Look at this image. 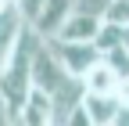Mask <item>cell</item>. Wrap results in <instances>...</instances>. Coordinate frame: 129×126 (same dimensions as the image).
Wrapping results in <instances>:
<instances>
[{
	"instance_id": "obj_11",
	"label": "cell",
	"mask_w": 129,
	"mask_h": 126,
	"mask_svg": "<svg viewBox=\"0 0 129 126\" xmlns=\"http://www.w3.org/2000/svg\"><path fill=\"white\" fill-rule=\"evenodd\" d=\"M122 43H125V47H129V25H125V29H122Z\"/></svg>"
},
{
	"instance_id": "obj_3",
	"label": "cell",
	"mask_w": 129,
	"mask_h": 126,
	"mask_svg": "<svg viewBox=\"0 0 129 126\" xmlns=\"http://www.w3.org/2000/svg\"><path fill=\"white\" fill-rule=\"evenodd\" d=\"M72 11H75V0H43L40 14H36L29 25L36 29L43 40H54V36L61 33V25L72 18Z\"/></svg>"
},
{
	"instance_id": "obj_1",
	"label": "cell",
	"mask_w": 129,
	"mask_h": 126,
	"mask_svg": "<svg viewBox=\"0 0 129 126\" xmlns=\"http://www.w3.org/2000/svg\"><path fill=\"white\" fill-rule=\"evenodd\" d=\"M47 43H50L54 58H57L72 76H79V79H83V76L97 65V61H101L97 43H75V40H47Z\"/></svg>"
},
{
	"instance_id": "obj_8",
	"label": "cell",
	"mask_w": 129,
	"mask_h": 126,
	"mask_svg": "<svg viewBox=\"0 0 129 126\" xmlns=\"http://www.w3.org/2000/svg\"><path fill=\"white\" fill-rule=\"evenodd\" d=\"M93 43H97V51L104 54V51H111V47H118V43H122V29H118V25H111V22H101V33H97Z\"/></svg>"
},
{
	"instance_id": "obj_4",
	"label": "cell",
	"mask_w": 129,
	"mask_h": 126,
	"mask_svg": "<svg viewBox=\"0 0 129 126\" xmlns=\"http://www.w3.org/2000/svg\"><path fill=\"white\" fill-rule=\"evenodd\" d=\"M11 126H54V108H50V97L43 90L32 87L29 97L22 101V108L11 115Z\"/></svg>"
},
{
	"instance_id": "obj_10",
	"label": "cell",
	"mask_w": 129,
	"mask_h": 126,
	"mask_svg": "<svg viewBox=\"0 0 129 126\" xmlns=\"http://www.w3.org/2000/svg\"><path fill=\"white\" fill-rule=\"evenodd\" d=\"M40 7H43V0H14V11H18L25 22H32V18H36V14H40Z\"/></svg>"
},
{
	"instance_id": "obj_5",
	"label": "cell",
	"mask_w": 129,
	"mask_h": 126,
	"mask_svg": "<svg viewBox=\"0 0 129 126\" xmlns=\"http://www.w3.org/2000/svg\"><path fill=\"white\" fill-rule=\"evenodd\" d=\"M101 22L97 14H86V11H72V18L61 25V33L54 40H75V43H93L97 33H101Z\"/></svg>"
},
{
	"instance_id": "obj_7",
	"label": "cell",
	"mask_w": 129,
	"mask_h": 126,
	"mask_svg": "<svg viewBox=\"0 0 129 126\" xmlns=\"http://www.w3.org/2000/svg\"><path fill=\"white\" fill-rule=\"evenodd\" d=\"M118 83H122V79H118V72L111 69L104 58H101V61H97V65L83 76V87H86V90H97V94H118Z\"/></svg>"
},
{
	"instance_id": "obj_12",
	"label": "cell",
	"mask_w": 129,
	"mask_h": 126,
	"mask_svg": "<svg viewBox=\"0 0 129 126\" xmlns=\"http://www.w3.org/2000/svg\"><path fill=\"white\" fill-rule=\"evenodd\" d=\"M0 4H4V7H14V0H0Z\"/></svg>"
},
{
	"instance_id": "obj_6",
	"label": "cell",
	"mask_w": 129,
	"mask_h": 126,
	"mask_svg": "<svg viewBox=\"0 0 129 126\" xmlns=\"http://www.w3.org/2000/svg\"><path fill=\"white\" fill-rule=\"evenodd\" d=\"M22 29H25V18H22L14 7H4V11H0V72H4V65L11 61Z\"/></svg>"
},
{
	"instance_id": "obj_2",
	"label": "cell",
	"mask_w": 129,
	"mask_h": 126,
	"mask_svg": "<svg viewBox=\"0 0 129 126\" xmlns=\"http://www.w3.org/2000/svg\"><path fill=\"white\" fill-rule=\"evenodd\" d=\"M83 108L93 126H115L118 115L125 112V101L118 94H97V90H86L83 94Z\"/></svg>"
},
{
	"instance_id": "obj_9",
	"label": "cell",
	"mask_w": 129,
	"mask_h": 126,
	"mask_svg": "<svg viewBox=\"0 0 129 126\" xmlns=\"http://www.w3.org/2000/svg\"><path fill=\"white\" fill-rule=\"evenodd\" d=\"M104 22L125 29V25H129V0H108V7H104Z\"/></svg>"
}]
</instances>
